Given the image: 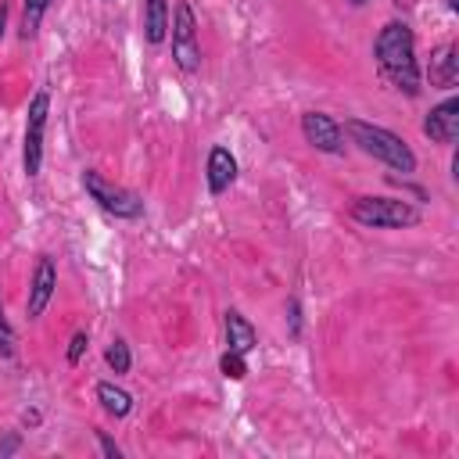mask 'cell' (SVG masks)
<instances>
[{
  "label": "cell",
  "instance_id": "11",
  "mask_svg": "<svg viewBox=\"0 0 459 459\" xmlns=\"http://www.w3.org/2000/svg\"><path fill=\"white\" fill-rule=\"evenodd\" d=\"M237 179V161L226 147H212L208 154V190L212 194H222L230 183Z\"/></svg>",
  "mask_w": 459,
  "mask_h": 459
},
{
  "label": "cell",
  "instance_id": "18",
  "mask_svg": "<svg viewBox=\"0 0 459 459\" xmlns=\"http://www.w3.org/2000/svg\"><path fill=\"white\" fill-rule=\"evenodd\" d=\"M86 344H90V337H86V333H75V337H72V344H68V362H72V366L82 359Z\"/></svg>",
  "mask_w": 459,
  "mask_h": 459
},
{
  "label": "cell",
  "instance_id": "16",
  "mask_svg": "<svg viewBox=\"0 0 459 459\" xmlns=\"http://www.w3.org/2000/svg\"><path fill=\"white\" fill-rule=\"evenodd\" d=\"M104 359H108V366L115 373H129V348H126V341H111L108 351H104Z\"/></svg>",
  "mask_w": 459,
  "mask_h": 459
},
{
  "label": "cell",
  "instance_id": "14",
  "mask_svg": "<svg viewBox=\"0 0 459 459\" xmlns=\"http://www.w3.org/2000/svg\"><path fill=\"white\" fill-rule=\"evenodd\" d=\"M97 398H100V405H104V412H111V416H126L129 409H133V398H129V391H122V387H115V384H97Z\"/></svg>",
  "mask_w": 459,
  "mask_h": 459
},
{
  "label": "cell",
  "instance_id": "19",
  "mask_svg": "<svg viewBox=\"0 0 459 459\" xmlns=\"http://www.w3.org/2000/svg\"><path fill=\"white\" fill-rule=\"evenodd\" d=\"M97 441H100V452H104V455H111V459H118V455H122V452H118V445H115V441H108V434H100V430H97Z\"/></svg>",
  "mask_w": 459,
  "mask_h": 459
},
{
  "label": "cell",
  "instance_id": "6",
  "mask_svg": "<svg viewBox=\"0 0 459 459\" xmlns=\"http://www.w3.org/2000/svg\"><path fill=\"white\" fill-rule=\"evenodd\" d=\"M47 111H50V97L36 93L29 100V122H25V151H22V169L25 176H36L43 165V129H47Z\"/></svg>",
  "mask_w": 459,
  "mask_h": 459
},
{
  "label": "cell",
  "instance_id": "10",
  "mask_svg": "<svg viewBox=\"0 0 459 459\" xmlns=\"http://www.w3.org/2000/svg\"><path fill=\"white\" fill-rule=\"evenodd\" d=\"M459 82V47L445 43L430 54V86L437 90H452Z\"/></svg>",
  "mask_w": 459,
  "mask_h": 459
},
{
  "label": "cell",
  "instance_id": "20",
  "mask_svg": "<svg viewBox=\"0 0 459 459\" xmlns=\"http://www.w3.org/2000/svg\"><path fill=\"white\" fill-rule=\"evenodd\" d=\"M4 18H7V7L0 4V32H4Z\"/></svg>",
  "mask_w": 459,
  "mask_h": 459
},
{
  "label": "cell",
  "instance_id": "13",
  "mask_svg": "<svg viewBox=\"0 0 459 459\" xmlns=\"http://www.w3.org/2000/svg\"><path fill=\"white\" fill-rule=\"evenodd\" d=\"M169 32V7L165 0H143V36L147 43H161Z\"/></svg>",
  "mask_w": 459,
  "mask_h": 459
},
{
  "label": "cell",
  "instance_id": "5",
  "mask_svg": "<svg viewBox=\"0 0 459 459\" xmlns=\"http://www.w3.org/2000/svg\"><path fill=\"white\" fill-rule=\"evenodd\" d=\"M172 57L183 72H197L201 65V43H197V22H194V11L186 0L176 4V14H172Z\"/></svg>",
  "mask_w": 459,
  "mask_h": 459
},
{
  "label": "cell",
  "instance_id": "15",
  "mask_svg": "<svg viewBox=\"0 0 459 459\" xmlns=\"http://www.w3.org/2000/svg\"><path fill=\"white\" fill-rule=\"evenodd\" d=\"M47 7H50V0H25V14H22V36H25V39L36 36V29H39Z\"/></svg>",
  "mask_w": 459,
  "mask_h": 459
},
{
  "label": "cell",
  "instance_id": "1",
  "mask_svg": "<svg viewBox=\"0 0 459 459\" xmlns=\"http://www.w3.org/2000/svg\"><path fill=\"white\" fill-rule=\"evenodd\" d=\"M373 54H377L380 75H384L394 90H402V93H409V97L420 93V65H416V43H412L409 25H402V22L384 25L380 36H377Z\"/></svg>",
  "mask_w": 459,
  "mask_h": 459
},
{
  "label": "cell",
  "instance_id": "7",
  "mask_svg": "<svg viewBox=\"0 0 459 459\" xmlns=\"http://www.w3.org/2000/svg\"><path fill=\"white\" fill-rule=\"evenodd\" d=\"M301 133L316 151H326V154L341 151V126L323 111H305L301 115Z\"/></svg>",
  "mask_w": 459,
  "mask_h": 459
},
{
  "label": "cell",
  "instance_id": "8",
  "mask_svg": "<svg viewBox=\"0 0 459 459\" xmlns=\"http://www.w3.org/2000/svg\"><path fill=\"white\" fill-rule=\"evenodd\" d=\"M54 287H57L54 258H39V262H36V273H32V283H29V301H25L29 319L43 316V308H47V305H50V298H54Z\"/></svg>",
  "mask_w": 459,
  "mask_h": 459
},
{
  "label": "cell",
  "instance_id": "22",
  "mask_svg": "<svg viewBox=\"0 0 459 459\" xmlns=\"http://www.w3.org/2000/svg\"><path fill=\"white\" fill-rule=\"evenodd\" d=\"M348 4H366V0H348Z\"/></svg>",
  "mask_w": 459,
  "mask_h": 459
},
{
  "label": "cell",
  "instance_id": "21",
  "mask_svg": "<svg viewBox=\"0 0 459 459\" xmlns=\"http://www.w3.org/2000/svg\"><path fill=\"white\" fill-rule=\"evenodd\" d=\"M448 7H452V11H455V7H459V0H448Z\"/></svg>",
  "mask_w": 459,
  "mask_h": 459
},
{
  "label": "cell",
  "instance_id": "12",
  "mask_svg": "<svg viewBox=\"0 0 459 459\" xmlns=\"http://www.w3.org/2000/svg\"><path fill=\"white\" fill-rule=\"evenodd\" d=\"M226 337H230V351H240V355H247L255 348V341H258L255 326L240 312H233V308L226 312Z\"/></svg>",
  "mask_w": 459,
  "mask_h": 459
},
{
  "label": "cell",
  "instance_id": "17",
  "mask_svg": "<svg viewBox=\"0 0 459 459\" xmlns=\"http://www.w3.org/2000/svg\"><path fill=\"white\" fill-rule=\"evenodd\" d=\"M219 369H222V377H230V380H244L247 362H244V355H240V351H226V355L219 359Z\"/></svg>",
  "mask_w": 459,
  "mask_h": 459
},
{
  "label": "cell",
  "instance_id": "2",
  "mask_svg": "<svg viewBox=\"0 0 459 459\" xmlns=\"http://www.w3.org/2000/svg\"><path fill=\"white\" fill-rule=\"evenodd\" d=\"M344 133L351 136V143H359L366 154H373L387 169H398V172H412L416 169V154L409 151V143L398 133H391L384 126H369L362 118H348L344 122Z\"/></svg>",
  "mask_w": 459,
  "mask_h": 459
},
{
  "label": "cell",
  "instance_id": "9",
  "mask_svg": "<svg viewBox=\"0 0 459 459\" xmlns=\"http://www.w3.org/2000/svg\"><path fill=\"white\" fill-rule=\"evenodd\" d=\"M423 133H427L434 143H455V136H459V100L448 97L445 104H437V108L423 118Z\"/></svg>",
  "mask_w": 459,
  "mask_h": 459
},
{
  "label": "cell",
  "instance_id": "3",
  "mask_svg": "<svg viewBox=\"0 0 459 459\" xmlns=\"http://www.w3.org/2000/svg\"><path fill=\"white\" fill-rule=\"evenodd\" d=\"M351 219L362 226H377V230H402V226H416L420 212L398 197H359L351 204Z\"/></svg>",
  "mask_w": 459,
  "mask_h": 459
},
{
  "label": "cell",
  "instance_id": "4",
  "mask_svg": "<svg viewBox=\"0 0 459 459\" xmlns=\"http://www.w3.org/2000/svg\"><path fill=\"white\" fill-rule=\"evenodd\" d=\"M82 186H86V194L104 208V212H111L115 219H140L143 215V201L136 197V194H129V190H122V186H111L100 172H93V169H86L82 172Z\"/></svg>",
  "mask_w": 459,
  "mask_h": 459
}]
</instances>
